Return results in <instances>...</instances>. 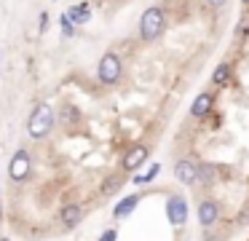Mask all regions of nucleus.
<instances>
[{
	"instance_id": "20e7f679",
	"label": "nucleus",
	"mask_w": 249,
	"mask_h": 241,
	"mask_svg": "<svg viewBox=\"0 0 249 241\" xmlns=\"http://www.w3.org/2000/svg\"><path fill=\"white\" fill-rule=\"evenodd\" d=\"M166 217L172 225H185L188 222V201L182 196H169L166 201Z\"/></svg>"
},
{
	"instance_id": "39448f33",
	"label": "nucleus",
	"mask_w": 249,
	"mask_h": 241,
	"mask_svg": "<svg viewBox=\"0 0 249 241\" xmlns=\"http://www.w3.org/2000/svg\"><path fill=\"white\" fill-rule=\"evenodd\" d=\"M8 174H11V180L22 182L24 177L30 174V153L27 150H17L11 158V166H8Z\"/></svg>"
},
{
	"instance_id": "412c9836",
	"label": "nucleus",
	"mask_w": 249,
	"mask_h": 241,
	"mask_svg": "<svg viewBox=\"0 0 249 241\" xmlns=\"http://www.w3.org/2000/svg\"><path fill=\"white\" fill-rule=\"evenodd\" d=\"M241 3H244V5H249V0H241Z\"/></svg>"
},
{
	"instance_id": "2eb2a0df",
	"label": "nucleus",
	"mask_w": 249,
	"mask_h": 241,
	"mask_svg": "<svg viewBox=\"0 0 249 241\" xmlns=\"http://www.w3.org/2000/svg\"><path fill=\"white\" fill-rule=\"evenodd\" d=\"M217 177V169L212 164H201L198 166V182H212Z\"/></svg>"
},
{
	"instance_id": "f3484780",
	"label": "nucleus",
	"mask_w": 249,
	"mask_h": 241,
	"mask_svg": "<svg viewBox=\"0 0 249 241\" xmlns=\"http://www.w3.org/2000/svg\"><path fill=\"white\" fill-rule=\"evenodd\" d=\"M115 239H118V230L115 228H107L102 236H99V241H115Z\"/></svg>"
},
{
	"instance_id": "1a4fd4ad",
	"label": "nucleus",
	"mask_w": 249,
	"mask_h": 241,
	"mask_svg": "<svg viewBox=\"0 0 249 241\" xmlns=\"http://www.w3.org/2000/svg\"><path fill=\"white\" fill-rule=\"evenodd\" d=\"M212 107H214V94H198L193 99L190 112H193V118H206L212 112Z\"/></svg>"
},
{
	"instance_id": "9b49d317",
	"label": "nucleus",
	"mask_w": 249,
	"mask_h": 241,
	"mask_svg": "<svg viewBox=\"0 0 249 241\" xmlns=\"http://www.w3.org/2000/svg\"><path fill=\"white\" fill-rule=\"evenodd\" d=\"M67 19H70L72 24H86V21L91 19V5H89V3L72 5V8L67 11Z\"/></svg>"
},
{
	"instance_id": "7ed1b4c3",
	"label": "nucleus",
	"mask_w": 249,
	"mask_h": 241,
	"mask_svg": "<svg viewBox=\"0 0 249 241\" xmlns=\"http://www.w3.org/2000/svg\"><path fill=\"white\" fill-rule=\"evenodd\" d=\"M97 73H99V80L102 83H115V80L121 78V59H118V54H113V51H107L102 59H99V67H97Z\"/></svg>"
},
{
	"instance_id": "a211bd4d",
	"label": "nucleus",
	"mask_w": 249,
	"mask_h": 241,
	"mask_svg": "<svg viewBox=\"0 0 249 241\" xmlns=\"http://www.w3.org/2000/svg\"><path fill=\"white\" fill-rule=\"evenodd\" d=\"M115 187H118V182H105V185H102V190H105V193H113Z\"/></svg>"
},
{
	"instance_id": "4468645a",
	"label": "nucleus",
	"mask_w": 249,
	"mask_h": 241,
	"mask_svg": "<svg viewBox=\"0 0 249 241\" xmlns=\"http://www.w3.org/2000/svg\"><path fill=\"white\" fill-rule=\"evenodd\" d=\"M158 171H161V166H158V164H153L150 169L145 171V174H137L131 182H134V185H147V182H153V180L158 177Z\"/></svg>"
},
{
	"instance_id": "dca6fc26",
	"label": "nucleus",
	"mask_w": 249,
	"mask_h": 241,
	"mask_svg": "<svg viewBox=\"0 0 249 241\" xmlns=\"http://www.w3.org/2000/svg\"><path fill=\"white\" fill-rule=\"evenodd\" d=\"M59 24H62V32H65L67 37H72L75 35V24H72L70 19H67V14H62V19H59Z\"/></svg>"
},
{
	"instance_id": "9d476101",
	"label": "nucleus",
	"mask_w": 249,
	"mask_h": 241,
	"mask_svg": "<svg viewBox=\"0 0 249 241\" xmlns=\"http://www.w3.org/2000/svg\"><path fill=\"white\" fill-rule=\"evenodd\" d=\"M137 204H140V196H126V198H121V201L115 204V209H113V217H115V220L129 217V214L137 209Z\"/></svg>"
},
{
	"instance_id": "f257e3e1",
	"label": "nucleus",
	"mask_w": 249,
	"mask_h": 241,
	"mask_svg": "<svg viewBox=\"0 0 249 241\" xmlns=\"http://www.w3.org/2000/svg\"><path fill=\"white\" fill-rule=\"evenodd\" d=\"M163 30H166V14H163V8H158V5L147 8L145 14H142V19H140L142 40H156Z\"/></svg>"
},
{
	"instance_id": "0eeeda50",
	"label": "nucleus",
	"mask_w": 249,
	"mask_h": 241,
	"mask_svg": "<svg viewBox=\"0 0 249 241\" xmlns=\"http://www.w3.org/2000/svg\"><path fill=\"white\" fill-rule=\"evenodd\" d=\"M147 161V148L145 145H137V148H131L129 153H126V158H124V169H129V171H137L142 164Z\"/></svg>"
},
{
	"instance_id": "aec40b11",
	"label": "nucleus",
	"mask_w": 249,
	"mask_h": 241,
	"mask_svg": "<svg viewBox=\"0 0 249 241\" xmlns=\"http://www.w3.org/2000/svg\"><path fill=\"white\" fill-rule=\"evenodd\" d=\"M46 24H49V14L43 11V14H40V30H46Z\"/></svg>"
},
{
	"instance_id": "423d86ee",
	"label": "nucleus",
	"mask_w": 249,
	"mask_h": 241,
	"mask_svg": "<svg viewBox=\"0 0 249 241\" xmlns=\"http://www.w3.org/2000/svg\"><path fill=\"white\" fill-rule=\"evenodd\" d=\"M174 177H177L182 185H193V182H198V166H196L193 161L182 158V161H177V166H174Z\"/></svg>"
},
{
	"instance_id": "4be33fe9",
	"label": "nucleus",
	"mask_w": 249,
	"mask_h": 241,
	"mask_svg": "<svg viewBox=\"0 0 249 241\" xmlns=\"http://www.w3.org/2000/svg\"><path fill=\"white\" fill-rule=\"evenodd\" d=\"M0 241H8V239H0Z\"/></svg>"
},
{
	"instance_id": "6e6552de",
	"label": "nucleus",
	"mask_w": 249,
	"mask_h": 241,
	"mask_svg": "<svg viewBox=\"0 0 249 241\" xmlns=\"http://www.w3.org/2000/svg\"><path fill=\"white\" fill-rule=\"evenodd\" d=\"M217 217H220V206H217L214 201H201V206H198V222L204 225V228H209V225L217 222Z\"/></svg>"
},
{
	"instance_id": "f8f14e48",
	"label": "nucleus",
	"mask_w": 249,
	"mask_h": 241,
	"mask_svg": "<svg viewBox=\"0 0 249 241\" xmlns=\"http://www.w3.org/2000/svg\"><path fill=\"white\" fill-rule=\"evenodd\" d=\"M83 217V209L78 206V204H67L65 209H62V222H65V228H75L78 222H81Z\"/></svg>"
},
{
	"instance_id": "6ab92c4d",
	"label": "nucleus",
	"mask_w": 249,
	"mask_h": 241,
	"mask_svg": "<svg viewBox=\"0 0 249 241\" xmlns=\"http://www.w3.org/2000/svg\"><path fill=\"white\" fill-rule=\"evenodd\" d=\"M206 3H209V5H212V8H222V5H225V3H228V0H206Z\"/></svg>"
},
{
	"instance_id": "f03ea898",
	"label": "nucleus",
	"mask_w": 249,
	"mask_h": 241,
	"mask_svg": "<svg viewBox=\"0 0 249 241\" xmlns=\"http://www.w3.org/2000/svg\"><path fill=\"white\" fill-rule=\"evenodd\" d=\"M30 137L33 139H43L51 134V129H54V110H51L49 105H38L33 110V115H30Z\"/></svg>"
},
{
	"instance_id": "ddd939ff",
	"label": "nucleus",
	"mask_w": 249,
	"mask_h": 241,
	"mask_svg": "<svg viewBox=\"0 0 249 241\" xmlns=\"http://www.w3.org/2000/svg\"><path fill=\"white\" fill-rule=\"evenodd\" d=\"M212 83H214V89H222V86L231 83V64H217L214 75H212Z\"/></svg>"
}]
</instances>
